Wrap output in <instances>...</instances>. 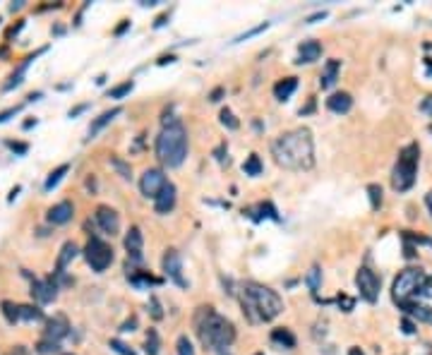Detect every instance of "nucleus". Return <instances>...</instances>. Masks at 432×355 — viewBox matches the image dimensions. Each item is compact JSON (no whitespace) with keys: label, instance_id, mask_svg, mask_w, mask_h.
I'll list each match as a JSON object with an SVG mask.
<instances>
[{"label":"nucleus","instance_id":"nucleus-1","mask_svg":"<svg viewBox=\"0 0 432 355\" xmlns=\"http://www.w3.org/2000/svg\"><path fill=\"white\" fill-rule=\"evenodd\" d=\"M271 156L279 166L291 171H307L314 163V142L307 127H298L286 134H279L271 142Z\"/></svg>","mask_w":432,"mask_h":355},{"label":"nucleus","instance_id":"nucleus-2","mask_svg":"<svg viewBox=\"0 0 432 355\" xmlns=\"http://www.w3.org/2000/svg\"><path fill=\"white\" fill-rule=\"evenodd\" d=\"M240 305H243L245 317L252 324H257V322H271V319L281 315L283 300L279 298V293L267 288V286L247 281L243 286V291H240Z\"/></svg>","mask_w":432,"mask_h":355},{"label":"nucleus","instance_id":"nucleus-3","mask_svg":"<svg viewBox=\"0 0 432 355\" xmlns=\"http://www.w3.org/2000/svg\"><path fill=\"white\" fill-rule=\"evenodd\" d=\"M195 329L197 336L202 341V346L212 350H223L236 341V326L231 319L221 317L214 312V307H199L195 315Z\"/></svg>","mask_w":432,"mask_h":355},{"label":"nucleus","instance_id":"nucleus-4","mask_svg":"<svg viewBox=\"0 0 432 355\" xmlns=\"http://www.w3.org/2000/svg\"><path fill=\"white\" fill-rule=\"evenodd\" d=\"M156 156L168 168H178L188 156V130L183 123L164 127L156 137Z\"/></svg>","mask_w":432,"mask_h":355},{"label":"nucleus","instance_id":"nucleus-5","mask_svg":"<svg viewBox=\"0 0 432 355\" xmlns=\"http://www.w3.org/2000/svg\"><path fill=\"white\" fill-rule=\"evenodd\" d=\"M427 283V274L423 269H403L399 276L394 278V286H392V295L399 305H406V302H413L416 298L423 295V288Z\"/></svg>","mask_w":432,"mask_h":355},{"label":"nucleus","instance_id":"nucleus-6","mask_svg":"<svg viewBox=\"0 0 432 355\" xmlns=\"http://www.w3.org/2000/svg\"><path fill=\"white\" fill-rule=\"evenodd\" d=\"M418 156H420L418 144H408L406 149L401 151L399 161H396V166L392 171V187L396 192H406V190L413 187L416 171H418Z\"/></svg>","mask_w":432,"mask_h":355},{"label":"nucleus","instance_id":"nucleus-7","mask_svg":"<svg viewBox=\"0 0 432 355\" xmlns=\"http://www.w3.org/2000/svg\"><path fill=\"white\" fill-rule=\"evenodd\" d=\"M84 257L89 262V267L94 269V271H106L110 267V262H113V247L108 243H103L101 238H89V243L84 247Z\"/></svg>","mask_w":432,"mask_h":355},{"label":"nucleus","instance_id":"nucleus-8","mask_svg":"<svg viewBox=\"0 0 432 355\" xmlns=\"http://www.w3.org/2000/svg\"><path fill=\"white\" fill-rule=\"evenodd\" d=\"M355 288L360 291V298L365 300V302H377L379 278L372 269H368V267L358 269V274H355Z\"/></svg>","mask_w":432,"mask_h":355},{"label":"nucleus","instance_id":"nucleus-9","mask_svg":"<svg viewBox=\"0 0 432 355\" xmlns=\"http://www.w3.org/2000/svg\"><path fill=\"white\" fill-rule=\"evenodd\" d=\"M166 175H164V171L161 168H147L144 173H142V178H140V190H142V195L144 197H151V199H156L158 197V192L166 187Z\"/></svg>","mask_w":432,"mask_h":355},{"label":"nucleus","instance_id":"nucleus-10","mask_svg":"<svg viewBox=\"0 0 432 355\" xmlns=\"http://www.w3.org/2000/svg\"><path fill=\"white\" fill-rule=\"evenodd\" d=\"M161 269H164V274L168 278H171L173 283L178 286H188V281L183 278V264H180V254H178V250H166L164 259H161Z\"/></svg>","mask_w":432,"mask_h":355},{"label":"nucleus","instance_id":"nucleus-11","mask_svg":"<svg viewBox=\"0 0 432 355\" xmlns=\"http://www.w3.org/2000/svg\"><path fill=\"white\" fill-rule=\"evenodd\" d=\"M96 223H99V228L106 233V235H118L120 230V216L116 209H110L108 204H101L96 206Z\"/></svg>","mask_w":432,"mask_h":355},{"label":"nucleus","instance_id":"nucleus-12","mask_svg":"<svg viewBox=\"0 0 432 355\" xmlns=\"http://www.w3.org/2000/svg\"><path fill=\"white\" fill-rule=\"evenodd\" d=\"M70 334V322L65 319L63 315H55L53 319H48L46 322V332H43V339L46 341H53L58 343L60 339H65Z\"/></svg>","mask_w":432,"mask_h":355},{"label":"nucleus","instance_id":"nucleus-13","mask_svg":"<svg viewBox=\"0 0 432 355\" xmlns=\"http://www.w3.org/2000/svg\"><path fill=\"white\" fill-rule=\"evenodd\" d=\"M72 216H75V204L72 202H58V204H53L51 209H48L46 219L48 223H53V226H63V223L72 221Z\"/></svg>","mask_w":432,"mask_h":355},{"label":"nucleus","instance_id":"nucleus-14","mask_svg":"<svg viewBox=\"0 0 432 355\" xmlns=\"http://www.w3.org/2000/svg\"><path fill=\"white\" fill-rule=\"evenodd\" d=\"M32 295H34L36 302L48 305V302H53L55 295H58V286H55L51 278H46V281H34V283H32Z\"/></svg>","mask_w":432,"mask_h":355},{"label":"nucleus","instance_id":"nucleus-15","mask_svg":"<svg viewBox=\"0 0 432 355\" xmlns=\"http://www.w3.org/2000/svg\"><path fill=\"white\" fill-rule=\"evenodd\" d=\"M142 245H144V238H142L140 226H132L125 235V250L132 262H142Z\"/></svg>","mask_w":432,"mask_h":355},{"label":"nucleus","instance_id":"nucleus-16","mask_svg":"<svg viewBox=\"0 0 432 355\" xmlns=\"http://www.w3.org/2000/svg\"><path fill=\"white\" fill-rule=\"evenodd\" d=\"M175 199H178V192H175V185L173 182H166V187L158 192V197L154 199V209L156 214H168L173 211L175 206Z\"/></svg>","mask_w":432,"mask_h":355},{"label":"nucleus","instance_id":"nucleus-17","mask_svg":"<svg viewBox=\"0 0 432 355\" xmlns=\"http://www.w3.org/2000/svg\"><path fill=\"white\" fill-rule=\"evenodd\" d=\"M322 56V43L320 41H303L298 48V60L295 63H314V60H320Z\"/></svg>","mask_w":432,"mask_h":355},{"label":"nucleus","instance_id":"nucleus-18","mask_svg":"<svg viewBox=\"0 0 432 355\" xmlns=\"http://www.w3.org/2000/svg\"><path fill=\"white\" fill-rule=\"evenodd\" d=\"M351 106H353V96L348 94V91H336V94H331L327 99V108L331 113H348Z\"/></svg>","mask_w":432,"mask_h":355},{"label":"nucleus","instance_id":"nucleus-19","mask_svg":"<svg viewBox=\"0 0 432 355\" xmlns=\"http://www.w3.org/2000/svg\"><path fill=\"white\" fill-rule=\"evenodd\" d=\"M338 70H341V60H336V58L327 60L322 77H320V84H322V89L334 87V82H336V77H338Z\"/></svg>","mask_w":432,"mask_h":355},{"label":"nucleus","instance_id":"nucleus-20","mask_svg":"<svg viewBox=\"0 0 432 355\" xmlns=\"http://www.w3.org/2000/svg\"><path fill=\"white\" fill-rule=\"evenodd\" d=\"M295 89H298V77H283L281 82L274 84V96L279 101H286V99H291Z\"/></svg>","mask_w":432,"mask_h":355},{"label":"nucleus","instance_id":"nucleus-21","mask_svg":"<svg viewBox=\"0 0 432 355\" xmlns=\"http://www.w3.org/2000/svg\"><path fill=\"white\" fill-rule=\"evenodd\" d=\"M77 252H79V247L72 240H67V243L60 247V254H58V264H55V271H63L67 264H70L75 257H77Z\"/></svg>","mask_w":432,"mask_h":355},{"label":"nucleus","instance_id":"nucleus-22","mask_svg":"<svg viewBox=\"0 0 432 355\" xmlns=\"http://www.w3.org/2000/svg\"><path fill=\"white\" fill-rule=\"evenodd\" d=\"M120 115V108H110V111H103L101 115H99V118L94 120V123H92V127H89V134H92V137H94V134H99L103 130V127L108 125L110 120L113 118H118Z\"/></svg>","mask_w":432,"mask_h":355},{"label":"nucleus","instance_id":"nucleus-23","mask_svg":"<svg viewBox=\"0 0 432 355\" xmlns=\"http://www.w3.org/2000/svg\"><path fill=\"white\" fill-rule=\"evenodd\" d=\"M108 163L123 180H132V166H130L127 161H123L120 156H108Z\"/></svg>","mask_w":432,"mask_h":355},{"label":"nucleus","instance_id":"nucleus-24","mask_svg":"<svg viewBox=\"0 0 432 355\" xmlns=\"http://www.w3.org/2000/svg\"><path fill=\"white\" fill-rule=\"evenodd\" d=\"M271 341L283 348H295V336H293L288 329H274V332H271Z\"/></svg>","mask_w":432,"mask_h":355},{"label":"nucleus","instance_id":"nucleus-25","mask_svg":"<svg viewBox=\"0 0 432 355\" xmlns=\"http://www.w3.org/2000/svg\"><path fill=\"white\" fill-rule=\"evenodd\" d=\"M43 312L34 305H19V322H41Z\"/></svg>","mask_w":432,"mask_h":355},{"label":"nucleus","instance_id":"nucleus-26","mask_svg":"<svg viewBox=\"0 0 432 355\" xmlns=\"http://www.w3.org/2000/svg\"><path fill=\"white\" fill-rule=\"evenodd\" d=\"M0 310H3V315H5V319H8L10 324L19 322V305L10 302V300H3V302H0Z\"/></svg>","mask_w":432,"mask_h":355},{"label":"nucleus","instance_id":"nucleus-27","mask_svg":"<svg viewBox=\"0 0 432 355\" xmlns=\"http://www.w3.org/2000/svg\"><path fill=\"white\" fill-rule=\"evenodd\" d=\"M305 283H307V288H310L312 293L320 291V286H322V269H320V267L310 269V271H307V276H305Z\"/></svg>","mask_w":432,"mask_h":355},{"label":"nucleus","instance_id":"nucleus-28","mask_svg":"<svg viewBox=\"0 0 432 355\" xmlns=\"http://www.w3.org/2000/svg\"><path fill=\"white\" fill-rule=\"evenodd\" d=\"M67 171H70V166H67V163H63V166H58L53 171V173L48 175V180H46V185H43V190H46V192H51V190L55 187V185H58V182L63 180V175L67 173Z\"/></svg>","mask_w":432,"mask_h":355},{"label":"nucleus","instance_id":"nucleus-29","mask_svg":"<svg viewBox=\"0 0 432 355\" xmlns=\"http://www.w3.org/2000/svg\"><path fill=\"white\" fill-rule=\"evenodd\" d=\"M158 348H161V341H158L156 329H149L147 341H144V353H147V355H158Z\"/></svg>","mask_w":432,"mask_h":355},{"label":"nucleus","instance_id":"nucleus-30","mask_svg":"<svg viewBox=\"0 0 432 355\" xmlns=\"http://www.w3.org/2000/svg\"><path fill=\"white\" fill-rule=\"evenodd\" d=\"M368 195H370V206L377 211L379 206H382V187H379L377 182H372V185H368Z\"/></svg>","mask_w":432,"mask_h":355},{"label":"nucleus","instance_id":"nucleus-31","mask_svg":"<svg viewBox=\"0 0 432 355\" xmlns=\"http://www.w3.org/2000/svg\"><path fill=\"white\" fill-rule=\"evenodd\" d=\"M243 171H245V175H252V178H255V175H259V173H262V161H259V156H257V154H252V156L247 158V161H245Z\"/></svg>","mask_w":432,"mask_h":355},{"label":"nucleus","instance_id":"nucleus-32","mask_svg":"<svg viewBox=\"0 0 432 355\" xmlns=\"http://www.w3.org/2000/svg\"><path fill=\"white\" fill-rule=\"evenodd\" d=\"M132 87H134V82H132V79H127V82H123V84H118V87L110 89L108 96H110V99H123L125 94H130V91H132Z\"/></svg>","mask_w":432,"mask_h":355},{"label":"nucleus","instance_id":"nucleus-33","mask_svg":"<svg viewBox=\"0 0 432 355\" xmlns=\"http://www.w3.org/2000/svg\"><path fill=\"white\" fill-rule=\"evenodd\" d=\"M219 118H221V125H226L228 130H238V127H240V123L236 120V115L228 111V108H223V111H221Z\"/></svg>","mask_w":432,"mask_h":355},{"label":"nucleus","instance_id":"nucleus-34","mask_svg":"<svg viewBox=\"0 0 432 355\" xmlns=\"http://www.w3.org/2000/svg\"><path fill=\"white\" fill-rule=\"evenodd\" d=\"M175 348H178V355H195V348H192V343H190L188 336H178Z\"/></svg>","mask_w":432,"mask_h":355},{"label":"nucleus","instance_id":"nucleus-35","mask_svg":"<svg viewBox=\"0 0 432 355\" xmlns=\"http://www.w3.org/2000/svg\"><path fill=\"white\" fill-rule=\"evenodd\" d=\"M108 346L113 348V350H116V353L118 355H134V350L130 346H127V343H123V341L120 339H110L108 341Z\"/></svg>","mask_w":432,"mask_h":355},{"label":"nucleus","instance_id":"nucleus-36","mask_svg":"<svg viewBox=\"0 0 432 355\" xmlns=\"http://www.w3.org/2000/svg\"><path fill=\"white\" fill-rule=\"evenodd\" d=\"M336 302H338V307L344 310V312H351V310H353V305H355V300L348 298V295H344V293H341V295L336 298Z\"/></svg>","mask_w":432,"mask_h":355},{"label":"nucleus","instance_id":"nucleus-37","mask_svg":"<svg viewBox=\"0 0 432 355\" xmlns=\"http://www.w3.org/2000/svg\"><path fill=\"white\" fill-rule=\"evenodd\" d=\"M60 348H58V343H53V341H41L39 343V353H43V355H48V353H58Z\"/></svg>","mask_w":432,"mask_h":355},{"label":"nucleus","instance_id":"nucleus-38","mask_svg":"<svg viewBox=\"0 0 432 355\" xmlns=\"http://www.w3.org/2000/svg\"><path fill=\"white\" fill-rule=\"evenodd\" d=\"M401 329H403V334H408L411 336V334H416V324L411 322L408 317H403V319H401Z\"/></svg>","mask_w":432,"mask_h":355},{"label":"nucleus","instance_id":"nucleus-39","mask_svg":"<svg viewBox=\"0 0 432 355\" xmlns=\"http://www.w3.org/2000/svg\"><path fill=\"white\" fill-rule=\"evenodd\" d=\"M420 111L427 113V115H432V94H430V96H425L423 101H420Z\"/></svg>","mask_w":432,"mask_h":355},{"label":"nucleus","instance_id":"nucleus-40","mask_svg":"<svg viewBox=\"0 0 432 355\" xmlns=\"http://www.w3.org/2000/svg\"><path fill=\"white\" fill-rule=\"evenodd\" d=\"M5 355H29V350H27L24 346H15V348H10Z\"/></svg>","mask_w":432,"mask_h":355},{"label":"nucleus","instance_id":"nucleus-41","mask_svg":"<svg viewBox=\"0 0 432 355\" xmlns=\"http://www.w3.org/2000/svg\"><path fill=\"white\" fill-rule=\"evenodd\" d=\"M151 315L156 317V319H161V317H164V312L158 310V302H156V298H151Z\"/></svg>","mask_w":432,"mask_h":355},{"label":"nucleus","instance_id":"nucleus-42","mask_svg":"<svg viewBox=\"0 0 432 355\" xmlns=\"http://www.w3.org/2000/svg\"><path fill=\"white\" fill-rule=\"evenodd\" d=\"M420 298H432V276H427V283L423 288V295Z\"/></svg>","mask_w":432,"mask_h":355},{"label":"nucleus","instance_id":"nucleus-43","mask_svg":"<svg viewBox=\"0 0 432 355\" xmlns=\"http://www.w3.org/2000/svg\"><path fill=\"white\" fill-rule=\"evenodd\" d=\"M134 326H137V317H132L130 322L123 324V329H120V332H134Z\"/></svg>","mask_w":432,"mask_h":355},{"label":"nucleus","instance_id":"nucleus-44","mask_svg":"<svg viewBox=\"0 0 432 355\" xmlns=\"http://www.w3.org/2000/svg\"><path fill=\"white\" fill-rule=\"evenodd\" d=\"M324 17H327V12H324V10H322V12H314V15H312V17H307V24H312V22H317V19H324Z\"/></svg>","mask_w":432,"mask_h":355},{"label":"nucleus","instance_id":"nucleus-45","mask_svg":"<svg viewBox=\"0 0 432 355\" xmlns=\"http://www.w3.org/2000/svg\"><path fill=\"white\" fill-rule=\"evenodd\" d=\"M8 147H10V149H15V151H19V154H24V151H27V144H15V142H8Z\"/></svg>","mask_w":432,"mask_h":355},{"label":"nucleus","instance_id":"nucleus-46","mask_svg":"<svg viewBox=\"0 0 432 355\" xmlns=\"http://www.w3.org/2000/svg\"><path fill=\"white\" fill-rule=\"evenodd\" d=\"M22 27H24V24H22V22H19V24H17V27H12V29H10V32H8V39H12V36H15V34H17V32H19V29H22Z\"/></svg>","mask_w":432,"mask_h":355},{"label":"nucleus","instance_id":"nucleus-47","mask_svg":"<svg viewBox=\"0 0 432 355\" xmlns=\"http://www.w3.org/2000/svg\"><path fill=\"white\" fill-rule=\"evenodd\" d=\"M348 355H365V353H362V350H360V348H358V346H351V350H348Z\"/></svg>","mask_w":432,"mask_h":355},{"label":"nucleus","instance_id":"nucleus-48","mask_svg":"<svg viewBox=\"0 0 432 355\" xmlns=\"http://www.w3.org/2000/svg\"><path fill=\"white\" fill-rule=\"evenodd\" d=\"M221 94H223V89H214V91H212V101H219Z\"/></svg>","mask_w":432,"mask_h":355},{"label":"nucleus","instance_id":"nucleus-49","mask_svg":"<svg viewBox=\"0 0 432 355\" xmlns=\"http://www.w3.org/2000/svg\"><path fill=\"white\" fill-rule=\"evenodd\" d=\"M127 27H130V22H127V19H125V22H123V24H120V27H118V29H116V34H123V32H125V29H127Z\"/></svg>","mask_w":432,"mask_h":355},{"label":"nucleus","instance_id":"nucleus-50","mask_svg":"<svg viewBox=\"0 0 432 355\" xmlns=\"http://www.w3.org/2000/svg\"><path fill=\"white\" fill-rule=\"evenodd\" d=\"M166 19H168V15H161V17H158V19H156V27H161V24H164Z\"/></svg>","mask_w":432,"mask_h":355},{"label":"nucleus","instance_id":"nucleus-51","mask_svg":"<svg viewBox=\"0 0 432 355\" xmlns=\"http://www.w3.org/2000/svg\"><path fill=\"white\" fill-rule=\"evenodd\" d=\"M427 206H430V211H432V192L427 195Z\"/></svg>","mask_w":432,"mask_h":355},{"label":"nucleus","instance_id":"nucleus-52","mask_svg":"<svg viewBox=\"0 0 432 355\" xmlns=\"http://www.w3.org/2000/svg\"><path fill=\"white\" fill-rule=\"evenodd\" d=\"M255 355H264V353H255Z\"/></svg>","mask_w":432,"mask_h":355},{"label":"nucleus","instance_id":"nucleus-53","mask_svg":"<svg viewBox=\"0 0 432 355\" xmlns=\"http://www.w3.org/2000/svg\"><path fill=\"white\" fill-rule=\"evenodd\" d=\"M430 134H432V125H430Z\"/></svg>","mask_w":432,"mask_h":355},{"label":"nucleus","instance_id":"nucleus-54","mask_svg":"<svg viewBox=\"0 0 432 355\" xmlns=\"http://www.w3.org/2000/svg\"><path fill=\"white\" fill-rule=\"evenodd\" d=\"M67 355H72V353H67Z\"/></svg>","mask_w":432,"mask_h":355}]
</instances>
